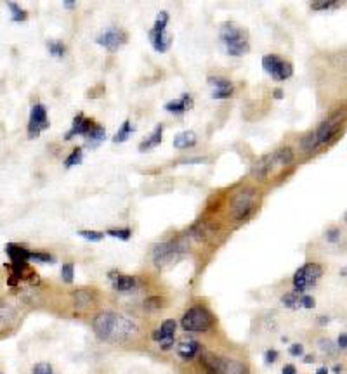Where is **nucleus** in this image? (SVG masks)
Listing matches in <instances>:
<instances>
[{"mask_svg":"<svg viewBox=\"0 0 347 374\" xmlns=\"http://www.w3.org/2000/svg\"><path fill=\"white\" fill-rule=\"evenodd\" d=\"M96 336L104 341H125L139 332V326L129 317L116 312H99L92 320Z\"/></svg>","mask_w":347,"mask_h":374,"instance_id":"obj_1","label":"nucleus"},{"mask_svg":"<svg viewBox=\"0 0 347 374\" xmlns=\"http://www.w3.org/2000/svg\"><path fill=\"white\" fill-rule=\"evenodd\" d=\"M219 39H221V44L224 47L226 54L235 56V58L247 54L248 49H250L248 32L233 21L222 23L221 30H219Z\"/></svg>","mask_w":347,"mask_h":374,"instance_id":"obj_2","label":"nucleus"},{"mask_svg":"<svg viewBox=\"0 0 347 374\" xmlns=\"http://www.w3.org/2000/svg\"><path fill=\"white\" fill-rule=\"evenodd\" d=\"M202 365L209 374H250L245 362L231 357H221L212 352H202Z\"/></svg>","mask_w":347,"mask_h":374,"instance_id":"obj_3","label":"nucleus"},{"mask_svg":"<svg viewBox=\"0 0 347 374\" xmlns=\"http://www.w3.org/2000/svg\"><path fill=\"white\" fill-rule=\"evenodd\" d=\"M214 326V315L203 305H195L184 312L181 327L186 332H205Z\"/></svg>","mask_w":347,"mask_h":374,"instance_id":"obj_4","label":"nucleus"},{"mask_svg":"<svg viewBox=\"0 0 347 374\" xmlns=\"http://www.w3.org/2000/svg\"><path fill=\"white\" fill-rule=\"evenodd\" d=\"M184 251H188V243L184 239H170L158 243L153 248V263L156 267L168 265L172 262H177L184 255Z\"/></svg>","mask_w":347,"mask_h":374,"instance_id":"obj_5","label":"nucleus"},{"mask_svg":"<svg viewBox=\"0 0 347 374\" xmlns=\"http://www.w3.org/2000/svg\"><path fill=\"white\" fill-rule=\"evenodd\" d=\"M257 199L259 194L254 187L241 189L240 192H236L231 201V217L238 222L248 218L252 211H254L255 205H257Z\"/></svg>","mask_w":347,"mask_h":374,"instance_id":"obj_6","label":"nucleus"},{"mask_svg":"<svg viewBox=\"0 0 347 374\" xmlns=\"http://www.w3.org/2000/svg\"><path fill=\"white\" fill-rule=\"evenodd\" d=\"M323 275V269L319 263H305L300 269L295 270V274H293V289H299V291H304L312 288V286L318 282V279Z\"/></svg>","mask_w":347,"mask_h":374,"instance_id":"obj_7","label":"nucleus"},{"mask_svg":"<svg viewBox=\"0 0 347 374\" xmlns=\"http://www.w3.org/2000/svg\"><path fill=\"white\" fill-rule=\"evenodd\" d=\"M51 127L47 116V109L44 104H33L32 111H30V122H28V137L35 139L42 134L44 130Z\"/></svg>","mask_w":347,"mask_h":374,"instance_id":"obj_8","label":"nucleus"},{"mask_svg":"<svg viewBox=\"0 0 347 374\" xmlns=\"http://www.w3.org/2000/svg\"><path fill=\"white\" fill-rule=\"evenodd\" d=\"M96 42L101 45V47L106 49V51L116 52L118 49H122L123 44L127 42V33L120 28H108L97 35Z\"/></svg>","mask_w":347,"mask_h":374,"instance_id":"obj_9","label":"nucleus"},{"mask_svg":"<svg viewBox=\"0 0 347 374\" xmlns=\"http://www.w3.org/2000/svg\"><path fill=\"white\" fill-rule=\"evenodd\" d=\"M344 116H345V113H337V115H333L331 118H328L326 122H323L319 125L314 130L316 144L321 146V144H325V142L331 141V137H333L338 128H340V122L344 120Z\"/></svg>","mask_w":347,"mask_h":374,"instance_id":"obj_10","label":"nucleus"},{"mask_svg":"<svg viewBox=\"0 0 347 374\" xmlns=\"http://www.w3.org/2000/svg\"><path fill=\"white\" fill-rule=\"evenodd\" d=\"M96 127V123L92 122V120L85 118L84 113H78L77 116L73 118V123H71V128L66 132L65 135V141H70L71 137H75V135H82V137H87V135L92 132V128Z\"/></svg>","mask_w":347,"mask_h":374,"instance_id":"obj_11","label":"nucleus"},{"mask_svg":"<svg viewBox=\"0 0 347 374\" xmlns=\"http://www.w3.org/2000/svg\"><path fill=\"white\" fill-rule=\"evenodd\" d=\"M209 85L212 87L214 99H226L233 94V83L222 77H209Z\"/></svg>","mask_w":347,"mask_h":374,"instance_id":"obj_12","label":"nucleus"},{"mask_svg":"<svg viewBox=\"0 0 347 374\" xmlns=\"http://www.w3.org/2000/svg\"><path fill=\"white\" fill-rule=\"evenodd\" d=\"M202 352V345H200L196 339H184L177 345V355H179L183 360H191L196 355Z\"/></svg>","mask_w":347,"mask_h":374,"instance_id":"obj_13","label":"nucleus"},{"mask_svg":"<svg viewBox=\"0 0 347 374\" xmlns=\"http://www.w3.org/2000/svg\"><path fill=\"white\" fill-rule=\"evenodd\" d=\"M163 108H165V111L173 113V115H183V113H186L190 108H193V97H191L190 94H183L181 99L168 101Z\"/></svg>","mask_w":347,"mask_h":374,"instance_id":"obj_14","label":"nucleus"},{"mask_svg":"<svg viewBox=\"0 0 347 374\" xmlns=\"http://www.w3.org/2000/svg\"><path fill=\"white\" fill-rule=\"evenodd\" d=\"M149 37V42H151L153 49L156 52H160V54H163V52H167L168 49H170V44H172V37L167 35V32H153V30H149L148 33Z\"/></svg>","mask_w":347,"mask_h":374,"instance_id":"obj_15","label":"nucleus"},{"mask_svg":"<svg viewBox=\"0 0 347 374\" xmlns=\"http://www.w3.org/2000/svg\"><path fill=\"white\" fill-rule=\"evenodd\" d=\"M111 286L118 293H127L132 291L137 286V277H132V275H123V274H111Z\"/></svg>","mask_w":347,"mask_h":374,"instance_id":"obj_16","label":"nucleus"},{"mask_svg":"<svg viewBox=\"0 0 347 374\" xmlns=\"http://www.w3.org/2000/svg\"><path fill=\"white\" fill-rule=\"evenodd\" d=\"M6 253L9 255L11 262L13 263H26L30 260V249L21 246V244H16V243H9L6 244Z\"/></svg>","mask_w":347,"mask_h":374,"instance_id":"obj_17","label":"nucleus"},{"mask_svg":"<svg viewBox=\"0 0 347 374\" xmlns=\"http://www.w3.org/2000/svg\"><path fill=\"white\" fill-rule=\"evenodd\" d=\"M273 165H274L273 154H266V156H262L257 163H254V166H252V175L257 180H264L267 177V173L271 172Z\"/></svg>","mask_w":347,"mask_h":374,"instance_id":"obj_18","label":"nucleus"},{"mask_svg":"<svg viewBox=\"0 0 347 374\" xmlns=\"http://www.w3.org/2000/svg\"><path fill=\"white\" fill-rule=\"evenodd\" d=\"M269 75L273 77V80H276V82H285V80H288V78L293 75V66H292V63L283 61V59L280 58V61L274 64V68L271 70V73H269Z\"/></svg>","mask_w":347,"mask_h":374,"instance_id":"obj_19","label":"nucleus"},{"mask_svg":"<svg viewBox=\"0 0 347 374\" xmlns=\"http://www.w3.org/2000/svg\"><path fill=\"white\" fill-rule=\"evenodd\" d=\"M198 142V137L193 130H186V132H181L173 137V147L176 149H188V147H193Z\"/></svg>","mask_w":347,"mask_h":374,"instance_id":"obj_20","label":"nucleus"},{"mask_svg":"<svg viewBox=\"0 0 347 374\" xmlns=\"http://www.w3.org/2000/svg\"><path fill=\"white\" fill-rule=\"evenodd\" d=\"M104 139H106V128L101 127V125H96V127L92 128V132L85 137V147L96 149V147H99L103 144Z\"/></svg>","mask_w":347,"mask_h":374,"instance_id":"obj_21","label":"nucleus"},{"mask_svg":"<svg viewBox=\"0 0 347 374\" xmlns=\"http://www.w3.org/2000/svg\"><path fill=\"white\" fill-rule=\"evenodd\" d=\"M161 134H163V125H156L153 130V134L149 135L148 139H144V141L139 144V151H148V149H153V147H156L158 144L161 142Z\"/></svg>","mask_w":347,"mask_h":374,"instance_id":"obj_22","label":"nucleus"},{"mask_svg":"<svg viewBox=\"0 0 347 374\" xmlns=\"http://www.w3.org/2000/svg\"><path fill=\"white\" fill-rule=\"evenodd\" d=\"M135 132V127L134 123L130 122V120H125V122L122 123V127L118 128V132H116L115 135H113V142L115 144H120V142H125L127 139L130 137L132 134Z\"/></svg>","mask_w":347,"mask_h":374,"instance_id":"obj_23","label":"nucleus"},{"mask_svg":"<svg viewBox=\"0 0 347 374\" xmlns=\"http://www.w3.org/2000/svg\"><path fill=\"white\" fill-rule=\"evenodd\" d=\"M302 291L293 289L290 293H285L281 296V303L285 305L286 308H299L300 307V296H302Z\"/></svg>","mask_w":347,"mask_h":374,"instance_id":"obj_24","label":"nucleus"},{"mask_svg":"<svg viewBox=\"0 0 347 374\" xmlns=\"http://www.w3.org/2000/svg\"><path fill=\"white\" fill-rule=\"evenodd\" d=\"M73 300H75V307L77 308H87L92 303V293L85 289H78L73 293Z\"/></svg>","mask_w":347,"mask_h":374,"instance_id":"obj_25","label":"nucleus"},{"mask_svg":"<svg viewBox=\"0 0 347 374\" xmlns=\"http://www.w3.org/2000/svg\"><path fill=\"white\" fill-rule=\"evenodd\" d=\"M274 163H281V165H290L293 161V151L290 147H280L278 151L273 153Z\"/></svg>","mask_w":347,"mask_h":374,"instance_id":"obj_26","label":"nucleus"},{"mask_svg":"<svg viewBox=\"0 0 347 374\" xmlns=\"http://www.w3.org/2000/svg\"><path fill=\"white\" fill-rule=\"evenodd\" d=\"M47 51H49V54H51V56L61 59L63 56L66 54V45L63 44L61 40H49L47 42Z\"/></svg>","mask_w":347,"mask_h":374,"instance_id":"obj_27","label":"nucleus"},{"mask_svg":"<svg viewBox=\"0 0 347 374\" xmlns=\"http://www.w3.org/2000/svg\"><path fill=\"white\" fill-rule=\"evenodd\" d=\"M82 160H84V149L82 147H75L71 151V154H68V158L65 160V168H71L75 165H80Z\"/></svg>","mask_w":347,"mask_h":374,"instance_id":"obj_28","label":"nucleus"},{"mask_svg":"<svg viewBox=\"0 0 347 374\" xmlns=\"http://www.w3.org/2000/svg\"><path fill=\"white\" fill-rule=\"evenodd\" d=\"M30 260L39 262V263H54L56 256L51 255V253H47V251H32L30 253Z\"/></svg>","mask_w":347,"mask_h":374,"instance_id":"obj_29","label":"nucleus"},{"mask_svg":"<svg viewBox=\"0 0 347 374\" xmlns=\"http://www.w3.org/2000/svg\"><path fill=\"white\" fill-rule=\"evenodd\" d=\"M7 7L11 9V13H13V21L20 23V21H26L28 20V13H26L25 9H21L18 4L14 2H7Z\"/></svg>","mask_w":347,"mask_h":374,"instance_id":"obj_30","label":"nucleus"},{"mask_svg":"<svg viewBox=\"0 0 347 374\" xmlns=\"http://www.w3.org/2000/svg\"><path fill=\"white\" fill-rule=\"evenodd\" d=\"M167 23H168V13L167 11H161V13H158L156 20H154V25H153V32H165V28H167Z\"/></svg>","mask_w":347,"mask_h":374,"instance_id":"obj_31","label":"nucleus"},{"mask_svg":"<svg viewBox=\"0 0 347 374\" xmlns=\"http://www.w3.org/2000/svg\"><path fill=\"white\" fill-rule=\"evenodd\" d=\"M108 236L115 237V239H120V241H129L132 237V230L129 227L125 229H108L106 230Z\"/></svg>","mask_w":347,"mask_h":374,"instance_id":"obj_32","label":"nucleus"},{"mask_svg":"<svg viewBox=\"0 0 347 374\" xmlns=\"http://www.w3.org/2000/svg\"><path fill=\"white\" fill-rule=\"evenodd\" d=\"M78 236L84 237L85 241H92V243H97L104 237V232H99V230H78Z\"/></svg>","mask_w":347,"mask_h":374,"instance_id":"obj_33","label":"nucleus"},{"mask_svg":"<svg viewBox=\"0 0 347 374\" xmlns=\"http://www.w3.org/2000/svg\"><path fill=\"white\" fill-rule=\"evenodd\" d=\"M61 277H63V281H65L66 284L73 282V279H75V267H73V263H63V265H61Z\"/></svg>","mask_w":347,"mask_h":374,"instance_id":"obj_34","label":"nucleus"},{"mask_svg":"<svg viewBox=\"0 0 347 374\" xmlns=\"http://www.w3.org/2000/svg\"><path fill=\"white\" fill-rule=\"evenodd\" d=\"M300 147H302L304 151H312V149H316L318 147V144H316V135H314V132H311V134H307L305 137L300 141Z\"/></svg>","mask_w":347,"mask_h":374,"instance_id":"obj_35","label":"nucleus"},{"mask_svg":"<svg viewBox=\"0 0 347 374\" xmlns=\"http://www.w3.org/2000/svg\"><path fill=\"white\" fill-rule=\"evenodd\" d=\"M176 329H177V322L173 319L163 320L160 326V331L163 332L165 336H176Z\"/></svg>","mask_w":347,"mask_h":374,"instance_id":"obj_36","label":"nucleus"},{"mask_svg":"<svg viewBox=\"0 0 347 374\" xmlns=\"http://www.w3.org/2000/svg\"><path fill=\"white\" fill-rule=\"evenodd\" d=\"M278 61H280V56H276V54H266L262 58V68H264V71L271 73V70H273L274 64H276Z\"/></svg>","mask_w":347,"mask_h":374,"instance_id":"obj_37","label":"nucleus"},{"mask_svg":"<svg viewBox=\"0 0 347 374\" xmlns=\"http://www.w3.org/2000/svg\"><path fill=\"white\" fill-rule=\"evenodd\" d=\"M161 303H163V300L160 296H151L144 301V308L146 310H160Z\"/></svg>","mask_w":347,"mask_h":374,"instance_id":"obj_38","label":"nucleus"},{"mask_svg":"<svg viewBox=\"0 0 347 374\" xmlns=\"http://www.w3.org/2000/svg\"><path fill=\"white\" fill-rule=\"evenodd\" d=\"M318 343H319V346H321V350L325 353H328V355H335V353H337V350H335V345H333V341H331V339H325V338H323V339H319Z\"/></svg>","mask_w":347,"mask_h":374,"instance_id":"obj_39","label":"nucleus"},{"mask_svg":"<svg viewBox=\"0 0 347 374\" xmlns=\"http://www.w3.org/2000/svg\"><path fill=\"white\" fill-rule=\"evenodd\" d=\"M14 312L9 305H0V322H6V320H11L14 317Z\"/></svg>","mask_w":347,"mask_h":374,"instance_id":"obj_40","label":"nucleus"},{"mask_svg":"<svg viewBox=\"0 0 347 374\" xmlns=\"http://www.w3.org/2000/svg\"><path fill=\"white\" fill-rule=\"evenodd\" d=\"M333 6H335V0H318V2L311 4V7L314 11H326Z\"/></svg>","mask_w":347,"mask_h":374,"instance_id":"obj_41","label":"nucleus"},{"mask_svg":"<svg viewBox=\"0 0 347 374\" xmlns=\"http://www.w3.org/2000/svg\"><path fill=\"white\" fill-rule=\"evenodd\" d=\"M52 372V367L49 362H40V364H37L35 367H33V374H51Z\"/></svg>","mask_w":347,"mask_h":374,"instance_id":"obj_42","label":"nucleus"},{"mask_svg":"<svg viewBox=\"0 0 347 374\" xmlns=\"http://www.w3.org/2000/svg\"><path fill=\"white\" fill-rule=\"evenodd\" d=\"M278 350H274V348H269V350H266L264 352V362L266 364H274V362L278 360Z\"/></svg>","mask_w":347,"mask_h":374,"instance_id":"obj_43","label":"nucleus"},{"mask_svg":"<svg viewBox=\"0 0 347 374\" xmlns=\"http://www.w3.org/2000/svg\"><path fill=\"white\" fill-rule=\"evenodd\" d=\"M314 305H316V300L311 294H302V296H300V307L302 308H314Z\"/></svg>","mask_w":347,"mask_h":374,"instance_id":"obj_44","label":"nucleus"},{"mask_svg":"<svg viewBox=\"0 0 347 374\" xmlns=\"http://www.w3.org/2000/svg\"><path fill=\"white\" fill-rule=\"evenodd\" d=\"M173 343H176V336H167V338H163L160 341V348L163 350V352H167V350L173 348Z\"/></svg>","mask_w":347,"mask_h":374,"instance_id":"obj_45","label":"nucleus"},{"mask_svg":"<svg viewBox=\"0 0 347 374\" xmlns=\"http://www.w3.org/2000/svg\"><path fill=\"white\" fill-rule=\"evenodd\" d=\"M288 353L292 355V357H304V346L300 345V343H293L288 348Z\"/></svg>","mask_w":347,"mask_h":374,"instance_id":"obj_46","label":"nucleus"},{"mask_svg":"<svg viewBox=\"0 0 347 374\" xmlns=\"http://www.w3.org/2000/svg\"><path fill=\"white\" fill-rule=\"evenodd\" d=\"M338 237H340V230H338L337 227L326 230V241H328V243H337Z\"/></svg>","mask_w":347,"mask_h":374,"instance_id":"obj_47","label":"nucleus"},{"mask_svg":"<svg viewBox=\"0 0 347 374\" xmlns=\"http://www.w3.org/2000/svg\"><path fill=\"white\" fill-rule=\"evenodd\" d=\"M337 346H338V350H347V332H342V334H338Z\"/></svg>","mask_w":347,"mask_h":374,"instance_id":"obj_48","label":"nucleus"},{"mask_svg":"<svg viewBox=\"0 0 347 374\" xmlns=\"http://www.w3.org/2000/svg\"><path fill=\"white\" fill-rule=\"evenodd\" d=\"M281 372L283 374H297V369H295V365H293V364H286L285 367H283Z\"/></svg>","mask_w":347,"mask_h":374,"instance_id":"obj_49","label":"nucleus"},{"mask_svg":"<svg viewBox=\"0 0 347 374\" xmlns=\"http://www.w3.org/2000/svg\"><path fill=\"white\" fill-rule=\"evenodd\" d=\"M75 6H77L75 0H65V7H68V9H73Z\"/></svg>","mask_w":347,"mask_h":374,"instance_id":"obj_50","label":"nucleus"},{"mask_svg":"<svg viewBox=\"0 0 347 374\" xmlns=\"http://www.w3.org/2000/svg\"><path fill=\"white\" fill-rule=\"evenodd\" d=\"M316 374H328V367H325V365H321V367L316 369Z\"/></svg>","mask_w":347,"mask_h":374,"instance_id":"obj_51","label":"nucleus"},{"mask_svg":"<svg viewBox=\"0 0 347 374\" xmlns=\"http://www.w3.org/2000/svg\"><path fill=\"white\" fill-rule=\"evenodd\" d=\"M273 96H274V99H281V97H283V92H281L280 89H276V90L273 92Z\"/></svg>","mask_w":347,"mask_h":374,"instance_id":"obj_52","label":"nucleus"},{"mask_svg":"<svg viewBox=\"0 0 347 374\" xmlns=\"http://www.w3.org/2000/svg\"><path fill=\"white\" fill-rule=\"evenodd\" d=\"M312 360H314V357H312V355H304V362H305V364H311Z\"/></svg>","mask_w":347,"mask_h":374,"instance_id":"obj_53","label":"nucleus"},{"mask_svg":"<svg viewBox=\"0 0 347 374\" xmlns=\"http://www.w3.org/2000/svg\"><path fill=\"white\" fill-rule=\"evenodd\" d=\"M318 320H319V324H321V326H325V324H328V317H318Z\"/></svg>","mask_w":347,"mask_h":374,"instance_id":"obj_54","label":"nucleus"},{"mask_svg":"<svg viewBox=\"0 0 347 374\" xmlns=\"http://www.w3.org/2000/svg\"><path fill=\"white\" fill-rule=\"evenodd\" d=\"M333 371L337 372V374H340V372H342V365H338V364H337V365L333 367Z\"/></svg>","mask_w":347,"mask_h":374,"instance_id":"obj_55","label":"nucleus"},{"mask_svg":"<svg viewBox=\"0 0 347 374\" xmlns=\"http://www.w3.org/2000/svg\"><path fill=\"white\" fill-rule=\"evenodd\" d=\"M51 374H54V372H51Z\"/></svg>","mask_w":347,"mask_h":374,"instance_id":"obj_56","label":"nucleus"},{"mask_svg":"<svg viewBox=\"0 0 347 374\" xmlns=\"http://www.w3.org/2000/svg\"><path fill=\"white\" fill-rule=\"evenodd\" d=\"M0 374H2V372H0Z\"/></svg>","mask_w":347,"mask_h":374,"instance_id":"obj_57","label":"nucleus"}]
</instances>
